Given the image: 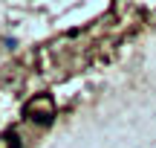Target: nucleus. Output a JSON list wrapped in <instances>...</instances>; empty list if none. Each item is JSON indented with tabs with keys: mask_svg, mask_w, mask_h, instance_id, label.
Masks as SVG:
<instances>
[{
	"mask_svg": "<svg viewBox=\"0 0 156 148\" xmlns=\"http://www.w3.org/2000/svg\"><path fill=\"white\" fill-rule=\"evenodd\" d=\"M23 116L32 122H38V125H52V119H55V105H52V96H35L32 102H26V108H23Z\"/></svg>",
	"mask_w": 156,
	"mask_h": 148,
	"instance_id": "nucleus-1",
	"label": "nucleus"
},
{
	"mask_svg": "<svg viewBox=\"0 0 156 148\" xmlns=\"http://www.w3.org/2000/svg\"><path fill=\"white\" fill-rule=\"evenodd\" d=\"M6 142H9V148H20V137H17L15 131H9L6 134Z\"/></svg>",
	"mask_w": 156,
	"mask_h": 148,
	"instance_id": "nucleus-2",
	"label": "nucleus"
}]
</instances>
